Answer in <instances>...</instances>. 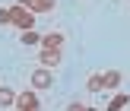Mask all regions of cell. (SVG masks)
<instances>
[{"label":"cell","instance_id":"30bf717a","mask_svg":"<svg viewBox=\"0 0 130 111\" xmlns=\"http://www.w3.org/2000/svg\"><path fill=\"white\" fill-rule=\"evenodd\" d=\"M19 41H22V44H41V35H38L35 29H29V32H22V35H19Z\"/></svg>","mask_w":130,"mask_h":111},{"label":"cell","instance_id":"8992f818","mask_svg":"<svg viewBox=\"0 0 130 111\" xmlns=\"http://www.w3.org/2000/svg\"><path fill=\"white\" fill-rule=\"evenodd\" d=\"M118 86H121V73H118V70H105V73H102V89L118 92Z\"/></svg>","mask_w":130,"mask_h":111},{"label":"cell","instance_id":"277c9868","mask_svg":"<svg viewBox=\"0 0 130 111\" xmlns=\"http://www.w3.org/2000/svg\"><path fill=\"white\" fill-rule=\"evenodd\" d=\"M19 6H25L29 13H51L57 6V0H19Z\"/></svg>","mask_w":130,"mask_h":111},{"label":"cell","instance_id":"3957f363","mask_svg":"<svg viewBox=\"0 0 130 111\" xmlns=\"http://www.w3.org/2000/svg\"><path fill=\"white\" fill-rule=\"evenodd\" d=\"M13 108H16V111H38V92H35V89H25V92H19Z\"/></svg>","mask_w":130,"mask_h":111},{"label":"cell","instance_id":"ba28073f","mask_svg":"<svg viewBox=\"0 0 130 111\" xmlns=\"http://www.w3.org/2000/svg\"><path fill=\"white\" fill-rule=\"evenodd\" d=\"M127 105H130V95H127V92H114V95H111V102H108V108H105V111H124Z\"/></svg>","mask_w":130,"mask_h":111},{"label":"cell","instance_id":"7a4b0ae2","mask_svg":"<svg viewBox=\"0 0 130 111\" xmlns=\"http://www.w3.org/2000/svg\"><path fill=\"white\" fill-rule=\"evenodd\" d=\"M54 86V70H48V67H35L32 70V89H51Z\"/></svg>","mask_w":130,"mask_h":111},{"label":"cell","instance_id":"4fadbf2b","mask_svg":"<svg viewBox=\"0 0 130 111\" xmlns=\"http://www.w3.org/2000/svg\"><path fill=\"white\" fill-rule=\"evenodd\" d=\"M67 111H86V105H79V102H70V105H67Z\"/></svg>","mask_w":130,"mask_h":111},{"label":"cell","instance_id":"52a82bcc","mask_svg":"<svg viewBox=\"0 0 130 111\" xmlns=\"http://www.w3.org/2000/svg\"><path fill=\"white\" fill-rule=\"evenodd\" d=\"M38 64H41V67H48V70H54L57 64H60V51H48V48H41V54H38Z\"/></svg>","mask_w":130,"mask_h":111},{"label":"cell","instance_id":"9c48e42d","mask_svg":"<svg viewBox=\"0 0 130 111\" xmlns=\"http://www.w3.org/2000/svg\"><path fill=\"white\" fill-rule=\"evenodd\" d=\"M13 105H16V92L6 89V86H0V108H13Z\"/></svg>","mask_w":130,"mask_h":111},{"label":"cell","instance_id":"7c38bea8","mask_svg":"<svg viewBox=\"0 0 130 111\" xmlns=\"http://www.w3.org/2000/svg\"><path fill=\"white\" fill-rule=\"evenodd\" d=\"M0 25H10V6H0Z\"/></svg>","mask_w":130,"mask_h":111},{"label":"cell","instance_id":"6da1fadb","mask_svg":"<svg viewBox=\"0 0 130 111\" xmlns=\"http://www.w3.org/2000/svg\"><path fill=\"white\" fill-rule=\"evenodd\" d=\"M10 25H16L19 32H29L32 25H35V13H29L25 6L13 3V6H10Z\"/></svg>","mask_w":130,"mask_h":111},{"label":"cell","instance_id":"8fae6325","mask_svg":"<svg viewBox=\"0 0 130 111\" xmlns=\"http://www.w3.org/2000/svg\"><path fill=\"white\" fill-rule=\"evenodd\" d=\"M86 89H89V92H102V73H92V76H89V80H86Z\"/></svg>","mask_w":130,"mask_h":111},{"label":"cell","instance_id":"5bb4252c","mask_svg":"<svg viewBox=\"0 0 130 111\" xmlns=\"http://www.w3.org/2000/svg\"><path fill=\"white\" fill-rule=\"evenodd\" d=\"M86 111H102V108H89V105H86Z\"/></svg>","mask_w":130,"mask_h":111},{"label":"cell","instance_id":"5b68a950","mask_svg":"<svg viewBox=\"0 0 130 111\" xmlns=\"http://www.w3.org/2000/svg\"><path fill=\"white\" fill-rule=\"evenodd\" d=\"M63 41H67V38H63L60 32H44L41 35V48H48V51H60Z\"/></svg>","mask_w":130,"mask_h":111}]
</instances>
